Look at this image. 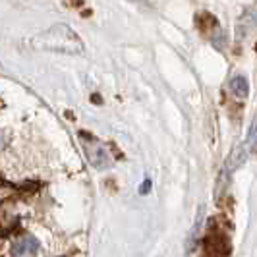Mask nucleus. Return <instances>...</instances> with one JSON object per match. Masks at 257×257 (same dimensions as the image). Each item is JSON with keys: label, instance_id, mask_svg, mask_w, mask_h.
<instances>
[{"label": "nucleus", "instance_id": "nucleus-1", "mask_svg": "<svg viewBox=\"0 0 257 257\" xmlns=\"http://www.w3.org/2000/svg\"><path fill=\"white\" fill-rule=\"evenodd\" d=\"M31 47L37 51L60 52V54H68V56L83 54V51H85L83 41L66 24H56V26L49 27L47 31L35 35L31 39Z\"/></svg>", "mask_w": 257, "mask_h": 257}, {"label": "nucleus", "instance_id": "nucleus-2", "mask_svg": "<svg viewBox=\"0 0 257 257\" xmlns=\"http://www.w3.org/2000/svg\"><path fill=\"white\" fill-rule=\"evenodd\" d=\"M79 138H81L83 149H85V157L89 159V163L93 165V167L101 168V170L110 167V157H108V153L103 149L101 143L97 142V140H93L91 136H87L85 132H81Z\"/></svg>", "mask_w": 257, "mask_h": 257}, {"label": "nucleus", "instance_id": "nucleus-3", "mask_svg": "<svg viewBox=\"0 0 257 257\" xmlns=\"http://www.w3.org/2000/svg\"><path fill=\"white\" fill-rule=\"evenodd\" d=\"M39 251V242L35 236L26 234L12 245V257H33Z\"/></svg>", "mask_w": 257, "mask_h": 257}, {"label": "nucleus", "instance_id": "nucleus-4", "mask_svg": "<svg viewBox=\"0 0 257 257\" xmlns=\"http://www.w3.org/2000/svg\"><path fill=\"white\" fill-rule=\"evenodd\" d=\"M207 253L211 257H228L230 244L224 234H211L207 238Z\"/></svg>", "mask_w": 257, "mask_h": 257}, {"label": "nucleus", "instance_id": "nucleus-5", "mask_svg": "<svg viewBox=\"0 0 257 257\" xmlns=\"http://www.w3.org/2000/svg\"><path fill=\"white\" fill-rule=\"evenodd\" d=\"M257 24V18L253 12H245L242 14V18L238 20V26H236V39L240 41V39H245L251 31H253V27Z\"/></svg>", "mask_w": 257, "mask_h": 257}, {"label": "nucleus", "instance_id": "nucleus-6", "mask_svg": "<svg viewBox=\"0 0 257 257\" xmlns=\"http://www.w3.org/2000/svg\"><path fill=\"white\" fill-rule=\"evenodd\" d=\"M228 87H230L232 93H234L236 97H240V99L247 97V93H249V83H247V79H245L244 76H240V74H236V76L230 77Z\"/></svg>", "mask_w": 257, "mask_h": 257}, {"label": "nucleus", "instance_id": "nucleus-7", "mask_svg": "<svg viewBox=\"0 0 257 257\" xmlns=\"http://www.w3.org/2000/svg\"><path fill=\"white\" fill-rule=\"evenodd\" d=\"M201 224H203V207H199V211H197V217H195V222H193L192 226V232H190V236H188V251H192L195 244H197V238H199V232H201Z\"/></svg>", "mask_w": 257, "mask_h": 257}, {"label": "nucleus", "instance_id": "nucleus-8", "mask_svg": "<svg viewBox=\"0 0 257 257\" xmlns=\"http://www.w3.org/2000/svg\"><path fill=\"white\" fill-rule=\"evenodd\" d=\"M147 192H151V180H145L143 182V186L140 188V193H143V195H145Z\"/></svg>", "mask_w": 257, "mask_h": 257}]
</instances>
